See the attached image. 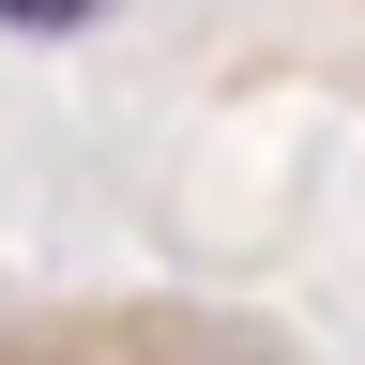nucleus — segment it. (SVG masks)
<instances>
[{"instance_id":"obj_1","label":"nucleus","mask_w":365,"mask_h":365,"mask_svg":"<svg viewBox=\"0 0 365 365\" xmlns=\"http://www.w3.org/2000/svg\"><path fill=\"white\" fill-rule=\"evenodd\" d=\"M76 16H107V0H0V31H76Z\"/></svg>"}]
</instances>
